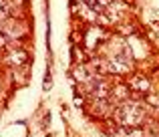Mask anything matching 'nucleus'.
I'll use <instances>...</instances> for the list:
<instances>
[{"label":"nucleus","mask_w":159,"mask_h":137,"mask_svg":"<svg viewBox=\"0 0 159 137\" xmlns=\"http://www.w3.org/2000/svg\"><path fill=\"white\" fill-rule=\"evenodd\" d=\"M135 85L139 87V89H147V81H145V79H135Z\"/></svg>","instance_id":"0eeeda50"},{"label":"nucleus","mask_w":159,"mask_h":137,"mask_svg":"<svg viewBox=\"0 0 159 137\" xmlns=\"http://www.w3.org/2000/svg\"><path fill=\"white\" fill-rule=\"evenodd\" d=\"M101 39H105V32H103V28H89V32H87V39H85V43H87V47H97V43Z\"/></svg>","instance_id":"20e7f679"},{"label":"nucleus","mask_w":159,"mask_h":137,"mask_svg":"<svg viewBox=\"0 0 159 137\" xmlns=\"http://www.w3.org/2000/svg\"><path fill=\"white\" fill-rule=\"evenodd\" d=\"M6 12H8V8H6V0H0V18H4V16H6Z\"/></svg>","instance_id":"423d86ee"},{"label":"nucleus","mask_w":159,"mask_h":137,"mask_svg":"<svg viewBox=\"0 0 159 137\" xmlns=\"http://www.w3.org/2000/svg\"><path fill=\"white\" fill-rule=\"evenodd\" d=\"M119 121H121V125H125V127H135V125H139L141 123V119H143V109H141V105L139 103H135V101H127L123 107L119 109Z\"/></svg>","instance_id":"f257e3e1"},{"label":"nucleus","mask_w":159,"mask_h":137,"mask_svg":"<svg viewBox=\"0 0 159 137\" xmlns=\"http://www.w3.org/2000/svg\"><path fill=\"white\" fill-rule=\"evenodd\" d=\"M26 61H28V53L22 51L20 47L10 48V51H8V55H6V63L8 65H14V67H22Z\"/></svg>","instance_id":"7ed1b4c3"},{"label":"nucleus","mask_w":159,"mask_h":137,"mask_svg":"<svg viewBox=\"0 0 159 137\" xmlns=\"http://www.w3.org/2000/svg\"><path fill=\"white\" fill-rule=\"evenodd\" d=\"M81 2H85V4H91V6H95V2H97V0H81Z\"/></svg>","instance_id":"6e6552de"},{"label":"nucleus","mask_w":159,"mask_h":137,"mask_svg":"<svg viewBox=\"0 0 159 137\" xmlns=\"http://www.w3.org/2000/svg\"><path fill=\"white\" fill-rule=\"evenodd\" d=\"M0 32H2L8 40H14V39H20L26 30H24V26L20 22H16V20H6V22H2V26H0Z\"/></svg>","instance_id":"f03ea898"},{"label":"nucleus","mask_w":159,"mask_h":137,"mask_svg":"<svg viewBox=\"0 0 159 137\" xmlns=\"http://www.w3.org/2000/svg\"><path fill=\"white\" fill-rule=\"evenodd\" d=\"M127 93H129V91H127V87H125V85H119L115 89V97L117 99H125V97H127Z\"/></svg>","instance_id":"39448f33"}]
</instances>
